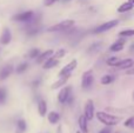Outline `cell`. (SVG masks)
I'll return each instance as SVG.
<instances>
[{"instance_id":"15","label":"cell","mask_w":134,"mask_h":133,"mask_svg":"<svg viewBox=\"0 0 134 133\" xmlns=\"http://www.w3.org/2000/svg\"><path fill=\"white\" fill-rule=\"evenodd\" d=\"M132 8H133V4H132V2H130V1H127V2L121 4L120 6L118 7V12H119V13H125V12L131 11Z\"/></svg>"},{"instance_id":"30","label":"cell","mask_w":134,"mask_h":133,"mask_svg":"<svg viewBox=\"0 0 134 133\" xmlns=\"http://www.w3.org/2000/svg\"><path fill=\"white\" fill-rule=\"evenodd\" d=\"M99 133H111V130L109 129H104V130H101Z\"/></svg>"},{"instance_id":"23","label":"cell","mask_w":134,"mask_h":133,"mask_svg":"<svg viewBox=\"0 0 134 133\" xmlns=\"http://www.w3.org/2000/svg\"><path fill=\"white\" fill-rule=\"evenodd\" d=\"M125 127H130V129H134V117H131L124 123Z\"/></svg>"},{"instance_id":"1","label":"cell","mask_w":134,"mask_h":133,"mask_svg":"<svg viewBox=\"0 0 134 133\" xmlns=\"http://www.w3.org/2000/svg\"><path fill=\"white\" fill-rule=\"evenodd\" d=\"M97 118L100 123L107 125V126H114V125H116L118 123L121 121L120 117H115V115L109 114V113H106V112H102V111L97 113Z\"/></svg>"},{"instance_id":"19","label":"cell","mask_w":134,"mask_h":133,"mask_svg":"<svg viewBox=\"0 0 134 133\" xmlns=\"http://www.w3.org/2000/svg\"><path fill=\"white\" fill-rule=\"evenodd\" d=\"M102 42H95V44H93V45H91L90 47H88V53L90 54H93V53H95V52H98V51H100L101 49V47H102Z\"/></svg>"},{"instance_id":"25","label":"cell","mask_w":134,"mask_h":133,"mask_svg":"<svg viewBox=\"0 0 134 133\" xmlns=\"http://www.w3.org/2000/svg\"><path fill=\"white\" fill-rule=\"evenodd\" d=\"M26 127H27V125H26V121L25 120H19L18 121V130L20 132H25L26 131Z\"/></svg>"},{"instance_id":"5","label":"cell","mask_w":134,"mask_h":133,"mask_svg":"<svg viewBox=\"0 0 134 133\" xmlns=\"http://www.w3.org/2000/svg\"><path fill=\"white\" fill-rule=\"evenodd\" d=\"M118 24H119V20H108L107 23H104L102 25L98 26L94 30V33H104V32H106V31L112 30L113 27H115Z\"/></svg>"},{"instance_id":"13","label":"cell","mask_w":134,"mask_h":133,"mask_svg":"<svg viewBox=\"0 0 134 133\" xmlns=\"http://www.w3.org/2000/svg\"><path fill=\"white\" fill-rule=\"evenodd\" d=\"M87 121L88 120L86 119L85 115H80L79 117V127H80V131L82 133H88V127H87Z\"/></svg>"},{"instance_id":"27","label":"cell","mask_w":134,"mask_h":133,"mask_svg":"<svg viewBox=\"0 0 134 133\" xmlns=\"http://www.w3.org/2000/svg\"><path fill=\"white\" fill-rule=\"evenodd\" d=\"M40 54V51L39 48H33L32 51L30 52V58H37L38 56Z\"/></svg>"},{"instance_id":"10","label":"cell","mask_w":134,"mask_h":133,"mask_svg":"<svg viewBox=\"0 0 134 133\" xmlns=\"http://www.w3.org/2000/svg\"><path fill=\"white\" fill-rule=\"evenodd\" d=\"M69 77H71V74H66V75H61L60 78H59L58 80H57L55 82H53L52 84V86H51V88L52 90H57V88H59V87H61V86H64V85L67 82V80L69 79Z\"/></svg>"},{"instance_id":"17","label":"cell","mask_w":134,"mask_h":133,"mask_svg":"<svg viewBox=\"0 0 134 133\" xmlns=\"http://www.w3.org/2000/svg\"><path fill=\"white\" fill-rule=\"evenodd\" d=\"M38 112H39V114L41 115V117H44L45 114H46L47 112V104L45 100H40L39 104H38Z\"/></svg>"},{"instance_id":"32","label":"cell","mask_w":134,"mask_h":133,"mask_svg":"<svg viewBox=\"0 0 134 133\" xmlns=\"http://www.w3.org/2000/svg\"><path fill=\"white\" fill-rule=\"evenodd\" d=\"M128 1H130V2H132V4L134 5V0H128Z\"/></svg>"},{"instance_id":"21","label":"cell","mask_w":134,"mask_h":133,"mask_svg":"<svg viewBox=\"0 0 134 133\" xmlns=\"http://www.w3.org/2000/svg\"><path fill=\"white\" fill-rule=\"evenodd\" d=\"M113 80H114V77H113V75L106 74V75H104V77L101 78V84H102V85H108V84H111Z\"/></svg>"},{"instance_id":"9","label":"cell","mask_w":134,"mask_h":133,"mask_svg":"<svg viewBox=\"0 0 134 133\" xmlns=\"http://www.w3.org/2000/svg\"><path fill=\"white\" fill-rule=\"evenodd\" d=\"M132 66H133L132 59H124V60H119L114 67L118 68V70H125V68H131Z\"/></svg>"},{"instance_id":"29","label":"cell","mask_w":134,"mask_h":133,"mask_svg":"<svg viewBox=\"0 0 134 133\" xmlns=\"http://www.w3.org/2000/svg\"><path fill=\"white\" fill-rule=\"evenodd\" d=\"M57 1H58V0H45V1H44V5H45L46 7H49V6H52L54 2H57Z\"/></svg>"},{"instance_id":"22","label":"cell","mask_w":134,"mask_h":133,"mask_svg":"<svg viewBox=\"0 0 134 133\" xmlns=\"http://www.w3.org/2000/svg\"><path fill=\"white\" fill-rule=\"evenodd\" d=\"M119 35H120V37H133L134 35V30H132V28L124 30V31H121V32L119 33Z\"/></svg>"},{"instance_id":"24","label":"cell","mask_w":134,"mask_h":133,"mask_svg":"<svg viewBox=\"0 0 134 133\" xmlns=\"http://www.w3.org/2000/svg\"><path fill=\"white\" fill-rule=\"evenodd\" d=\"M119 60H120V59H119L118 57H111V58L107 59V64H108L109 66H113V67H114Z\"/></svg>"},{"instance_id":"20","label":"cell","mask_w":134,"mask_h":133,"mask_svg":"<svg viewBox=\"0 0 134 133\" xmlns=\"http://www.w3.org/2000/svg\"><path fill=\"white\" fill-rule=\"evenodd\" d=\"M12 72V67L11 66H7V67H5L4 70L1 71V73H0V79H5V78H7L9 74H11Z\"/></svg>"},{"instance_id":"3","label":"cell","mask_w":134,"mask_h":133,"mask_svg":"<svg viewBox=\"0 0 134 133\" xmlns=\"http://www.w3.org/2000/svg\"><path fill=\"white\" fill-rule=\"evenodd\" d=\"M71 97H72V87L71 86L63 87L58 94V101L61 104H66V101L68 100Z\"/></svg>"},{"instance_id":"28","label":"cell","mask_w":134,"mask_h":133,"mask_svg":"<svg viewBox=\"0 0 134 133\" xmlns=\"http://www.w3.org/2000/svg\"><path fill=\"white\" fill-rule=\"evenodd\" d=\"M26 68H27V64L24 63V64H20V65H19V67L16 68V71H18V73H21L23 71H25Z\"/></svg>"},{"instance_id":"16","label":"cell","mask_w":134,"mask_h":133,"mask_svg":"<svg viewBox=\"0 0 134 133\" xmlns=\"http://www.w3.org/2000/svg\"><path fill=\"white\" fill-rule=\"evenodd\" d=\"M9 41H11V33H9V31L7 28H5V31L1 34V38H0V42L4 45H7Z\"/></svg>"},{"instance_id":"14","label":"cell","mask_w":134,"mask_h":133,"mask_svg":"<svg viewBox=\"0 0 134 133\" xmlns=\"http://www.w3.org/2000/svg\"><path fill=\"white\" fill-rule=\"evenodd\" d=\"M59 64V59H57V58H48L46 61H44V68L45 70H49V68H52V67H54V66H57Z\"/></svg>"},{"instance_id":"6","label":"cell","mask_w":134,"mask_h":133,"mask_svg":"<svg viewBox=\"0 0 134 133\" xmlns=\"http://www.w3.org/2000/svg\"><path fill=\"white\" fill-rule=\"evenodd\" d=\"M76 65H78V61H76L75 59L71 60V61H69V63L65 66V67L61 68V71L59 72V77H61V75H66V74H71V73L73 72L74 70H75Z\"/></svg>"},{"instance_id":"18","label":"cell","mask_w":134,"mask_h":133,"mask_svg":"<svg viewBox=\"0 0 134 133\" xmlns=\"http://www.w3.org/2000/svg\"><path fill=\"white\" fill-rule=\"evenodd\" d=\"M47 119H48V121L51 123V124H57V123L60 120V114H59L58 112H49L48 117H47Z\"/></svg>"},{"instance_id":"7","label":"cell","mask_w":134,"mask_h":133,"mask_svg":"<svg viewBox=\"0 0 134 133\" xmlns=\"http://www.w3.org/2000/svg\"><path fill=\"white\" fill-rule=\"evenodd\" d=\"M83 115L86 117L87 120H92L93 117H94V104H93V100H87L85 105V113Z\"/></svg>"},{"instance_id":"4","label":"cell","mask_w":134,"mask_h":133,"mask_svg":"<svg viewBox=\"0 0 134 133\" xmlns=\"http://www.w3.org/2000/svg\"><path fill=\"white\" fill-rule=\"evenodd\" d=\"M94 78H93V73L92 71H86L82 74V81H81V86L83 90H88L91 86L93 85Z\"/></svg>"},{"instance_id":"11","label":"cell","mask_w":134,"mask_h":133,"mask_svg":"<svg viewBox=\"0 0 134 133\" xmlns=\"http://www.w3.org/2000/svg\"><path fill=\"white\" fill-rule=\"evenodd\" d=\"M53 54H54L53 49H47V51L42 52V53H40L39 56L37 57V63L38 64H42L44 61H46L48 58H51Z\"/></svg>"},{"instance_id":"31","label":"cell","mask_w":134,"mask_h":133,"mask_svg":"<svg viewBox=\"0 0 134 133\" xmlns=\"http://www.w3.org/2000/svg\"><path fill=\"white\" fill-rule=\"evenodd\" d=\"M131 49H132V51H134V44L132 45V46H131Z\"/></svg>"},{"instance_id":"12","label":"cell","mask_w":134,"mask_h":133,"mask_svg":"<svg viewBox=\"0 0 134 133\" xmlns=\"http://www.w3.org/2000/svg\"><path fill=\"white\" fill-rule=\"evenodd\" d=\"M125 42H126V39L121 38V39H119L118 41H115L111 47H109V51H111V52H120L121 49L124 48Z\"/></svg>"},{"instance_id":"8","label":"cell","mask_w":134,"mask_h":133,"mask_svg":"<svg viewBox=\"0 0 134 133\" xmlns=\"http://www.w3.org/2000/svg\"><path fill=\"white\" fill-rule=\"evenodd\" d=\"M33 12L32 11H27V12H24V13H19L14 16V20L16 21H30L31 19L33 18Z\"/></svg>"},{"instance_id":"26","label":"cell","mask_w":134,"mask_h":133,"mask_svg":"<svg viewBox=\"0 0 134 133\" xmlns=\"http://www.w3.org/2000/svg\"><path fill=\"white\" fill-rule=\"evenodd\" d=\"M65 54H66V51H65V49L61 48V49H59V51L57 52L55 54H54V58H57V59H59V60H60V59L63 58V57L65 56Z\"/></svg>"},{"instance_id":"2","label":"cell","mask_w":134,"mask_h":133,"mask_svg":"<svg viewBox=\"0 0 134 133\" xmlns=\"http://www.w3.org/2000/svg\"><path fill=\"white\" fill-rule=\"evenodd\" d=\"M74 25V20H64L59 24L51 26V27L47 30V32H58V31H66L69 30L72 26Z\"/></svg>"},{"instance_id":"33","label":"cell","mask_w":134,"mask_h":133,"mask_svg":"<svg viewBox=\"0 0 134 133\" xmlns=\"http://www.w3.org/2000/svg\"><path fill=\"white\" fill-rule=\"evenodd\" d=\"M76 133H81V132H80V131H78V132H76Z\"/></svg>"}]
</instances>
